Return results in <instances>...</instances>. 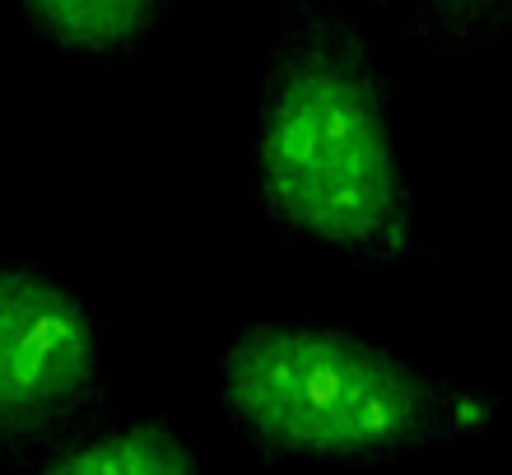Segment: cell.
Returning <instances> with one entry per match:
<instances>
[{
  "label": "cell",
  "instance_id": "1",
  "mask_svg": "<svg viewBox=\"0 0 512 475\" xmlns=\"http://www.w3.org/2000/svg\"><path fill=\"white\" fill-rule=\"evenodd\" d=\"M247 168L266 229L294 266H433L396 145V80L345 0H284L252 94Z\"/></svg>",
  "mask_w": 512,
  "mask_h": 475
},
{
  "label": "cell",
  "instance_id": "2",
  "mask_svg": "<svg viewBox=\"0 0 512 475\" xmlns=\"http://www.w3.org/2000/svg\"><path fill=\"white\" fill-rule=\"evenodd\" d=\"M215 406L256 462L373 471L489 438L512 401L433 373L359 326L294 317L238 326L215 359Z\"/></svg>",
  "mask_w": 512,
  "mask_h": 475
},
{
  "label": "cell",
  "instance_id": "3",
  "mask_svg": "<svg viewBox=\"0 0 512 475\" xmlns=\"http://www.w3.org/2000/svg\"><path fill=\"white\" fill-rule=\"evenodd\" d=\"M117 420L103 322L38 261H0V466Z\"/></svg>",
  "mask_w": 512,
  "mask_h": 475
},
{
  "label": "cell",
  "instance_id": "4",
  "mask_svg": "<svg viewBox=\"0 0 512 475\" xmlns=\"http://www.w3.org/2000/svg\"><path fill=\"white\" fill-rule=\"evenodd\" d=\"M28 28L94 70L131 66L168 33L177 0H14Z\"/></svg>",
  "mask_w": 512,
  "mask_h": 475
},
{
  "label": "cell",
  "instance_id": "5",
  "mask_svg": "<svg viewBox=\"0 0 512 475\" xmlns=\"http://www.w3.org/2000/svg\"><path fill=\"white\" fill-rule=\"evenodd\" d=\"M19 475H205L201 443L168 415L108 420L38 457Z\"/></svg>",
  "mask_w": 512,
  "mask_h": 475
},
{
  "label": "cell",
  "instance_id": "6",
  "mask_svg": "<svg viewBox=\"0 0 512 475\" xmlns=\"http://www.w3.org/2000/svg\"><path fill=\"white\" fill-rule=\"evenodd\" d=\"M396 10L405 38L438 56H466L512 38V0H373Z\"/></svg>",
  "mask_w": 512,
  "mask_h": 475
}]
</instances>
